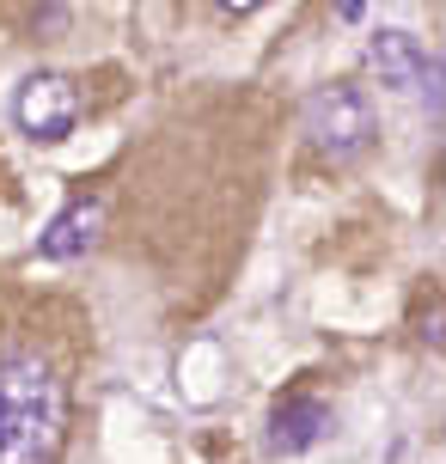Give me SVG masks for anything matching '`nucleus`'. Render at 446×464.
I'll use <instances>...</instances> for the list:
<instances>
[{
  "mask_svg": "<svg viewBox=\"0 0 446 464\" xmlns=\"http://www.w3.org/2000/svg\"><path fill=\"white\" fill-rule=\"evenodd\" d=\"M68 452V385L31 348L0 354V464H62Z\"/></svg>",
  "mask_w": 446,
  "mask_h": 464,
  "instance_id": "1",
  "label": "nucleus"
},
{
  "mask_svg": "<svg viewBox=\"0 0 446 464\" xmlns=\"http://www.w3.org/2000/svg\"><path fill=\"white\" fill-rule=\"evenodd\" d=\"M300 129H305L318 160L349 165L379 140V116H373V104H367L361 86H318L300 111Z\"/></svg>",
  "mask_w": 446,
  "mask_h": 464,
  "instance_id": "2",
  "label": "nucleus"
},
{
  "mask_svg": "<svg viewBox=\"0 0 446 464\" xmlns=\"http://www.w3.org/2000/svg\"><path fill=\"white\" fill-rule=\"evenodd\" d=\"M13 116L31 140H62L80 122V86L68 73H24L19 98H13Z\"/></svg>",
  "mask_w": 446,
  "mask_h": 464,
  "instance_id": "3",
  "label": "nucleus"
},
{
  "mask_svg": "<svg viewBox=\"0 0 446 464\" xmlns=\"http://www.w3.org/2000/svg\"><path fill=\"white\" fill-rule=\"evenodd\" d=\"M367 62L385 86H403V92H428V111H441V62L428 55L410 31H373L367 44Z\"/></svg>",
  "mask_w": 446,
  "mask_h": 464,
  "instance_id": "4",
  "label": "nucleus"
},
{
  "mask_svg": "<svg viewBox=\"0 0 446 464\" xmlns=\"http://www.w3.org/2000/svg\"><path fill=\"white\" fill-rule=\"evenodd\" d=\"M330 434V410L325 397L312 392H287L276 410H269V452L276 459H294V452H312V446Z\"/></svg>",
  "mask_w": 446,
  "mask_h": 464,
  "instance_id": "5",
  "label": "nucleus"
},
{
  "mask_svg": "<svg viewBox=\"0 0 446 464\" xmlns=\"http://www.w3.org/2000/svg\"><path fill=\"white\" fill-rule=\"evenodd\" d=\"M98 220H104V202H98V196H80V202H68V208L49 220V232L37 238V251L55 256V263H62V256H80L98 238Z\"/></svg>",
  "mask_w": 446,
  "mask_h": 464,
  "instance_id": "6",
  "label": "nucleus"
}]
</instances>
